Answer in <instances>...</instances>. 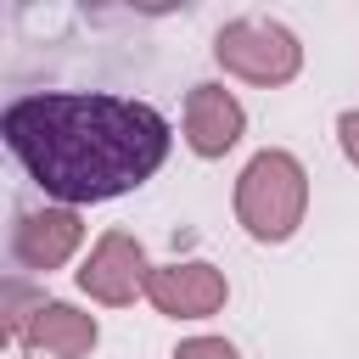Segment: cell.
<instances>
[{
	"mask_svg": "<svg viewBox=\"0 0 359 359\" xmlns=\"http://www.w3.org/2000/svg\"><path fill=\"white\" fill-rule=\"evenodd\" d=\"M0 140L45 202L84 208L140 191L174 146V123L112 90H39L0 112Z\"/></svg>",
	"mask_w": 359,
	"mask_h": 359,
	"instance_id": "1",
	"label": "cell"
},
{
	"mask_svg": "<svg viewBox=\"0 0 359 359\" xmlns=\"http://www.w3.org/2000/svg\"><path fill=\"white\" fill-rule=\"evenodd\" d=\"M230 208H236V224L247 230V241L286 247L309 219V168H303V157L286 151V146L252 151L236 174Z\"/></svg>",
	"mask_w": 359,
	"mask_h": 359,
	"instance_id": "2",
	"label": "cell"
},
{
	"mask_svg": "<svg viewBox=\"0 0 359 359\" xmlns=\"http://www.w3.org/2000/svg\"><path fill=\"white\" fill-rule=\"evenodd\" d=\"M213 62L241 79V84H258V90H280L303 73V39L280 22V17H230L219 34H213Z\"/></svg>",
	"mask_w": 359,
	"mask_h": 359,
	"instance_id": "3",
	"label": "cell"
},
{
	"mask_svg": "<svg viewBox=\"0 0 359 359\" xmlns=\"http://www.w3.org/2000/svg\"><path fill=\"white\" fill-rule=\"evenodd\" d=\"M146 275H151V258H146L140 236L123 230V224L101 230V236L90 241L84 264L73 269L79 292H84L90 303H101V309H129L135 297H146Z\"/></svg>",
	"mask_w": 359,
	"mask_h": 359,
	"instance_id": "4",
	"label": "cell"
},
{
	"mask_svg": "<svg viewBox=\"0 0 359 359\" xmlns=\"http://www.w3.org/2000/svg\"><path fill=\"white\" fill-rule=\"evenodd\" d=\"M84 247V213L45 202V208H22L11 219V264L17 275H50L62 264H73V252Z\"/></svg>",
	"mask_w": 359,
	"mask_h": 359,
	"instance_id": "5",
	"label": "cell"
},
{
	"mask_svg": "<svg viewBox=\"0 0 359 359\" xmlns=\"http://www.w3.org/2000/svg\"><path fill=\"white\" fill-rule=\"evenodd\" d=\"M146 303L163 320H213L230 303V280L219 264L208 258H174V264H151L146 275Z\"/></svg>",
	"mask_w": 359,
	"mask_h": 359,
	"instance_id": "6",
	"label": "cell"
},
{
	"mask_svg": "<svg viewBox=\"0 0 359 359\" xmlns=\"http://www.w3.org/2000/svg\"><path fill=\"white\" fill-rule=\"evenodd\" d=\"M241 135H247V107L236 101V90H224V84H213V79H202V84H191V90H185L180 140H185V151H191V157L219 163L224 151H236V146H241Z\"/></svg>",
	"mask_w": 359,
	"mask_h": 359,
	"instance_id": "7",
	"label": "cell"
},
{
	"mask_svg": "<svg viewBox=\"0 0 359 359\" xmlns=\"http://www.w3.org/2000/svg\"><path fill=\"white\" fill-rule=\"evenodd\" d=\"M95 342H101V320L67 297H45L17 337V348L28 359H90Z\"/></svg>",
	"mask_w": 359,
	"mask_h": 359,
	"instance_id": "8",
	"label": "cell"
},
{
	"mask_svg": "<svg viewBox=\"0 0 359 359\" xmlns=\"http://www.w3.org/2000/svg\"><path fill=\"white\" fill-rule=\"evenodd\" d=\"M45 303V292H34L28 286V275H11L6 280V314H0V337L17 348V337H22V325L34 320V309Z\"/></svg>",
	"mask_w": 359,
	"mask_h": 359,
	"instance_id": "9",
	"label": "cell"
},
{
	"mask_svg": "<svg viewBox=\"0 0 359 359\" xmlns=\"http://www.w3.org/2000/svg\"><path fill=\"white\" fill-rule=\"evenodd\" d=\"M168 359H241V348L230 342V337H213V331H202V337H185V342H174V353Z\"/></svg>",
	"mask_w": 359,
	"mask_h": 359,
	"instance_id": "10",
	"label": "cell"
},
{
	"mask_svg": "<svg viewBox=\"0 0 359 359\" xmlns=\"http://www.w3.org/2000/svg\"><path fill=\"white\" fill-rule=\"evenodd\" d=\"M337 146H342V157L359 168V107H342V112H337Z\"/></svg>",
	"mask_w": 359,
	"mask_h": 359,
	"instance_id": "11",
	"label": "cell"
}]
</instances>
